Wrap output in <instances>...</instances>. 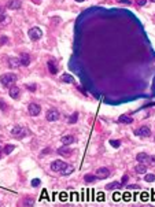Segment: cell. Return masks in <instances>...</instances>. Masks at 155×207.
<instances>
[{
	"mask_svg": "<svg viewBox=\"0 0 155 207\" xmlns=\"http://www.w3.org/2000/svg\"><path fill=\"white\" fill-rule=\"evenodd\" d=\"M148 163H150V165H152V166H155V156H150V158H148Z\"/></svg>",
	"mask_w": 155,
	"mask_h": 207,
	"instance_id": "4dcf8cb0",
	"label": "cell"
},
{
	"mask_svg": "<svg viewBox=\"0 0 155 207\" xmlns=\"http://www.w3.org/2000/svg\"><path fill=\"white\" fill-rule=\"evenodd\" d=\"M29 37H30V40H33V41L40 40L41 37H43V32H41L40 27H32V29L29 30Z\"/></svg>",
	"mask_w": 155,
	"mask_h": 207,
	"instance_id": "277c9868",
	"label": "cell"
},
{
	"mask_svg": "<svg viewBox=\"0 0 155 207\" xmlns=\"http://www.w3.org/2000/svg\"><path fill=\"white\" fill-rule=\"evenodd\" d=\"M139 188H140V187L136 185V184H135V185H128V189H139Z\"/></svg>",
	"mask_w": 155,
	"mask_h": 207,
	"instance_id": "836d02e7",
	"label": "cell"
},
{
	"mask_svg": "<svg viewBox=\"0 0 155 207\" xmlns=\"http://www.w3.org/2000/svg\"><path fill=\"white\" fill-rule=\"evenodd\" d=\"M110 169H107V167H99L97 170H96V174L95 176L97 177V180H105V178H107V177L110 176Z\"/></svg>",
	"mask_w": 155,
	"mask_h": 207,
	"instance_id": "5b68a950",
	"label": "cell"
},
{
	"mask_svg": "<svg viewBox=\"0 0 155 207\" xmlns=\"http://www.w3.org/2000/svg\"><path fill=\"white\" fill-rule=\"evenodd\" d=\"M147 207H152V206H147Z\"/></svg>",
	"mask_w": 155,
	"mask_h": 207,
	"instance_id": "7bdbcfd3",
	"label": "cell"
},
{
	"mask_svg": "<svg viewBox=\"0 0 155 207\" xmlns=\"http://www.w3.org/2000/svg\"><path fill=\"white\" fill-rule=\"evenodd\" d=\"M21 6H22L21 0H7V3H6V7L8 10H18Z\"/></svg>",
	"mask_w": 155,
	"mask_h": 207,
	"instance_id": "9c48e42d",
	"label": "cell"
},
{
	"mask_svg": "<svg viewBox=\"0 0 155 207\" xmlns=\"http://www.w3.org/2000/svg\"><path fill=\"white\" fill-rule=\"evenodd\" d=\"M144 181H147V182L155 181V174H146V176H144Z\"/></svg>",
	"mask_w": 155,
	"mask_h": 207,
	"instance_id": "484cf974",
	"label": "cell"
},
{
	"mask_svg": "<svg viewBox=\"0 0 155 207\" xmlns=\"http://www.w3.org/2000/svg\"><path fill=\"white\" fill-rule=\"evenodd\" d=\"M122 185H121V182H118V181H114V182H110V184L106 185V189H117V188H121Z\"/></svg>",
	"mask_w": 155,
	"mask_h": 207,
	"instance_id": "7402d4cb",
	"label": "cell"
},
{
	"mask_svg": "<svg viewBox=\"0 0 155 207\" xmlns=\"http://www.w3.org/2000/svg\"><path fill=\"white\" fill-rule=\"evenodd\" d=\"M135 170H136V173H139V174H144L147 171V166L144 163H139V165L135 166Z\"/></svg>",
	"mask_w": 155,
	"mask_h": 207,
	"instance_id": "d6986e66",
	"label": "cell"
},
{
	"mask_svg": "<svg viewBox=\"0 0 155 207\" xmlns=\"http://www.w3.org/2000/svg\"><path fill=\"white\" fill-rule=\"evenodd\" d=\"M126 181H128V176L125 174V176L122 177V181H121V185H125V184H126Z\"/></svg>",
	"mask_w": 155,
	"mask_h": 207,
	"instance_id": "d6a6232c",
	"label": "cell"
},
{
	"mask_svg": "<svg viewBox=\"0 0 155 207\" xmlns=\"http://www.w3.org/2000/svg\"><path fill=\"white\" fill-rule=\"evenodd\" d=\"M0 108H1V110H6V103L3 100H0Z\"/></svg>",
	"mask_w": 155,
	"mask_h": 207,
	"instance_id": "e575fe53",
	"label": "cell"
},
{
	"mask_svg": "<svg viewBox=\"0 0 155 207\" xmlns=\"http://www.w3.org/2000/svg\"><path fill=\"white\" fill-rule=\"evenodd\" d=\"M135 3H136L137 6H140V7H143V6L147 4V0H135Z\"/></svg>",
	"mask_w": 155,
	"mask_h": 207,
	"instance_id": "83f0119b",
	"label": "cell"
},
{
	"mask_svg": "<svg viewBox=\"0 0 155 207\" xmlns=\"http://www.w3.org/2000/svg\"><path fill=\"white\" fill-rule=\"evenodd\" d=\"M76 1H78V3H81V1H85V0H76Z\"/></svg>",
	"mask_w": 155,
	"mask_h": 207,
	"instance_id": "ab89813d",
	"label": "cell"
},
{
	"mask_svg": "<svg viewBox=\"0 0 155 207\" xmlns=\"http://www.w3.org/2000/svg\"><path fill=\"white\" fill-rule=\"evenodd\" d=\"M67 166L65 162H62V161H54V162L51 163V170L52 171H62L65 169V167Z\"/></svg>",
	"mask_w": 155,
	"mask_h": 207,
	"instance_id": "52a82bcc",
	"label": "cell"
},
{
	"mask_svg": "<svg viewBox=\"0 0 155 207\" xmlns=\"http://www.w3.org/2000/svg\"><path fill=\"white\" fill-rule=\"evenodd\" d=\"M148 155H147L146 152H139L136 155V159H137V162L139 163H144V165H146V163H148Z\"/></svg>",
	"mask_w": 155,
	"mask_h": 207,
	"instance_id": "7c38bea8",
	"label": "cell"
},
{
	"mask_svg": "<svg viewBox=\"0 0 155 207\" xmlns=\"http://www.w3.org/2000/svg\"><path fill=\"white\" fill-rule=\"evenodd\" d=\"M77 118H78V114H77V113H74V114H73V117L70 118V119H69V121L72 122V123H74V122L77 121Z\"/></svg>",
	"mask_w": 155,
	"mask_h": 207,
	"instance_id": "f1b7e54d",
	"label": "cell"
},
{
	"mask_svg": "<svg viewBox=\"0 0 155 207\" xmlns=\"http://www.w3.org/2000/svg\"><path fill=\"white\" fill-rule=\"evenodd\" d=\"M19 93H21V89H19L18 86H11L10 88V96L13 98V99H18L19 98Z\"/></svg>",
	"mask_w": 155,
	"mask_h": 207,
	"instance_id": "4fadbf2b",
	"label": "cell"
},
{
	"mask_svg": "<svg viewBox=\"0 0 155 207\" xmlns=\"http://www.w3.org/2000/svg\"><path fill=\"white\" fill-rule=\"evenodd\" d=\"M110 144L113 145V147H115V148H118L119 145H121V143H119L118 140H110Z\"/></svg>",
	"mask_w": 155,
	"mask_h": 207,
	"instance_id": "4316f807",
	"label": "cell"
},
{
	"mask_svg": "<svg viewBox=\"0 0 155 207\" xmlns=\"http://www.w3.org/2000/svg\"><path fill=\"white\" fill-rule=\"evenodd\" d=\"M8 66L11 69H17L21 66V60H19V58H10L8 59Z\"/></svg>",
	"mask_w": 155,
	"mask_h": 207,
	"instance_id": "5bb4252c",
	"label": "cell"
},
{
	"mask_svg": "<svg viewBox=\"0 0 155 207\" xmlns=\"http://www.w3.org/2000/svg\"><path fill=\"white\" fill-rule=\"evenodd\" d=\"M60 81L66 82V84H72V82H74V78H73V76H70V74H63V76L60 77Z\"/></svg>",
	"mask_w": 155,
	"mask_h": 207,
	"instance_id": "ffe728a7",
	"label": "cell"
},
{
	"mask_svg": "<svg viewBox=\"0 0 155 207\" xmlns=\"http://www.w3.org/2000/svg\"><path fill=\"white\" fill-rule=\"evenodd\" d=\"M150 1H152V3H155V0H150Z\"/></svg>",
	"mask_w": 155,
	"mask_h": 207,
	"instance_id": "b9f144b4",
	"label": "cell"
},
{
	"mask_svg": "<svg viewBox=\"0 0 155 207\" xmlns=\"http://www.w3.org/2000/svg\"><path fill=\"white\" fill-rule=\"evenodd\" d=\"M19 60H21V66H29L30 65V56H29V54H21V56H19Z\"/></svg>",
	"mask_w": 155,
	"mask_h": 207,
	"instance_id": "30bf717a",
	"label": "cell"
},
{
	"mask_svg": "<svg viewBox=\"0 0 155 207\" xmlns=\"http://www.w3.org/2000/svg\"><path fill=\"white\" fill-rule=\"evenodd\" d=\"M47 66H48V70H50L51 74H56L58 73V67H56V65L54 63V60H48Z\"/></svg>",
	"mask_w": 155,
	"mask_h": 207,
	"instance_id": "ac0fdd59",
	"label": "cell"
},
{
	"mask_svg": "<svg viewBox=\"0 0 155 207\" xmlns=\"http://www.w3.org/2000/svg\"><path fill=\"white\" fill-rule=\"evenodd\" d=\"M60 117V114L59 111L56 110V108H51V110H48L46 114V118H47V121H50V122H55V121H58Z\"/></svg>",
	"mask_w": 155,
	"mask_h": 207,
	"instance_id": "3957f363",
	"label": "cell"
},
{
	"mask_svg": "<svg viewBox=\"0 0 155 207\" xmlns=\"http://www.w3.org/2000/svg\"><path fill=\"white\" fill-rule=\"evenodd\" d=\"M22 206L23 207H33V206H34V199L30 198V196L23 198L22 199Z\"/></svg>",
	"mask_w": 155,
	"mask_h": 207,
	"instance_id": "9a60e30c",
	"label": "cell"
},
{
	"mask_svg": "<svg viewBox=\"0 0 155 207\" xmlns=\"http://www.w3.org/2000/svg\"><path fill=\"white\" fill-rule=\"evenodd\" d=\"M147 198H148V196H147V194H143V195H142V199H143V200H144V199H147Z\"/></svg>",
	"mask_w": 155,
	"mask_h": 207,
	"instance_id": "74e56055",
	"label": "cell"
},
{
	"mask_svg": "<svg viewBox=\"0 0 155 207\" xmlns=\"http://www.w3.org/2000/svg\"><path fill=\"white\" fill-rule=\"evenodd\" d=\"M118 122L119 123H132L133 122V118L130 117V115H121V117L118 118Z\"/></svg>",
	"mask_w": 155,
	"mask_h": 207,
	"instance_id": "e0dca14e",
	"label": "cell"
},
{
	"mask_svg": "<svg viewBox=\"0 0 155 207\" xmlns=\"http://www.w3.org/2000/svg\"><path fill=\"white\" fill-rule=\"evenodd\" d=\"M1 13H3V8H1V7H0V14H1Z\"/></svg>",
	"mask_w": 155,
	"mask_h": 207,
	"instance_id": "60d3db41",
	"label": "cell"
},
{
	"mask_svg": "<svg viewBox=\"0 0 155 207\" xmlns=\"http://www.w3.org/2000/svg\"><path fill=\"white\" fill-rule=\"evenodd\" d=\"M27 111H29V114L32 115V117H36V115H39L41 111L40 106L37 103H30L29 106H27Z\"/></svg>",
	"mask_w": 155,
	"mask_h": 207,
	"instance_id": "8992f818",
	"label": "cell"
},
{
	"mask_svg": "<svg viewBox=\"0 0 155 207\" xmlns=\"http://www.w3.org/2000/svg\"><path fill=\"white\" fill-rule=\"evenodd\" d=\"M17 80H18V77H17V74H14V73H7V74H3V76L0 77V82L6 88H11Z\"/></svg>",
	"mask_w": 155,
	"mask_h": 207,
	"instance_id": "6da1fadb",
	"label": "cell"
},
{
	"mask_svg": "<svg viewBox=\"0 0 155 207\" xmlns=\"http://www.w3.org/2000/svg\"><path fill=\"white\" fill-rule=\"evenodd\" d=\"M11 135H13L15 139H22V137L26 136V129L21 125H15L13 129H11Z\"/></svg>",
	"mask_w": 155,
	"mask_h": 207,
	"instance_id": "7a4b0ae2",
	"label": "cell"
},
{
	"mask_svg": "<svg viewBox=\"0 0 155 207\" xmlns=\"http://www.w3.org/2000/svg\"><path fill=\"white\" fill-rule=\"evenodd\" d=\"M6 43H7V37H6V36L0 37V44L3 45V44H6Z\"/></svg>",
	"mask_w": 155,
	"mask_h": 207,
	"instance_id": "1f68e13d",
	"label": "cell"
},
{
	"mask_svg": "<svg viewBox=\"0 0 155 207\" xmlns=\"http://www.w3.org/2000/svg\"><path fill=\"white\" fill-rule=\"evenodd\" d=\"M1 152H3V149H1V147H0V156H1Z\"/></svg>",
	"mask_w": 155,
	"mask_h": 207,
	"instance_id": "f35d334b",
	"label": "cell"
},
{
	"mask_svg": "<svg viewBox=\"0 0 155 207\" xmlns=\"http://www.w3.org/2000/svg\"><path fill=\"white\" fill-rule=\"evenodd\" d=\"M84 180L87 181V182H93L95 180H97V177L92 176V174H85V176H84Z\"/></svg>",
	"mask_w": 155,
	"mask_h": 207,
	"instance_id": "d4e9b609",
	"label": "cell"
},
{
	"mask_svg": "<svg viewBox=\"0 0 155 207\" xmlns=\"http://www.w3.org/2000/svg\"><path fill=\"white\" fill-rule=\"evenodd\" d=\"M135 135L140 136V137H150L151 136V129L148 126H142V128H139L136 132H135Z\"/></svg>",
	"mask_w": 155,
	"mask_h": 207,
	"instance_id": "ba28073f",
	"label": "cell"
},
{
	"mask_svg": "<svg viewBox=\"0 0 155 207\" xmlns=\"http://www.w3.org/2000/svg\"><path fill=\"white\" fill-rule=\"evenodd\" d=\"M0 22L3 23V25H6V23H10V17L7 15V14L1 13V14H0Z\"/></svg>",
	"mask_w": 155,
	"mask_h": 207,
	"instance_id": "603a6c76",
	"label": "cell"
},
{
	"mask_svg": "<svg viewBox=\"0 0 155 207\" xmlns=\"http://www.w3.org/2000/svg\"><path fill=\"white\" fill-rule=\"evenodd\" d=\"M40 185V180L39 178H34V180L32 181V187H39Z\"/></svg>",
	"mask_w": 155,
	"mask_h": 207,
	"instance_id": "f546056e",
	"label": "cell"
},
{
	"mask_svg": "<svg viewBox=\"0 0 155 207\" xmlns=\"http://www.w3.org/2000/svg\"><path fill=\"white\" fill-rule=\"evenodd\" d=\"M14 148H15V147H14V145H11V144H7L4 147V148H3V152L6 154V155H8V154H11L14 151Z\"/></svg>",
	"mask_w": 155,
	"mask_h": 207,
	"instance_id": "cb8c5ba5",
	"label": "cell"
},
{
	"mask_svg": "<svg viewBox=\"0 0 155 207\" xmlns=\"http://www.w3.org/2000/svg\"><path fill=\"white\" fill-rule=\"evenodd\" d=\"M119 3H123V4H130L129 0H119Z\"/></svg>",
	"mask_w": 155,
	"mask_h": 207,
	"instance_id": "d590c367",
	"label": "cell"
},
{
	"mask_svg": "<svg viewBox=\"0 0 155 207\" xmlns=\"http://www.w3.org/2000/svg\"><path fill=\"white\" fill-rule=\"evenodd\" d=\"M26 86H27V88H29L30 91H34V89H36V85H26Z\"/></svg>",
	"mask_w": 155,
	"mask_h": 207,
	"instance_id": "8d00e7d4",
	"label": "cell"
},
{
	"mask_svg": "<svg viewBox=\"0 0 155 207\" xmlns=\"http://www.w3.org/2000/svg\"><path fill=\"white\" fill-rule=\"evenodd\" d=\"M73 170H74V167L72 166V165H67L63 170L60 171V174H62V176H69V174H72V173H73Z\"/></svg>",
	"mask_w": 155,
	"mask_h": 207,
	"instance_id": "44dd1931",
	"label": "cell"
},
{
	"mask_svg": "<svg viewBox=\"0 0 155 207\" xmlns=\"http://www.w3.org/2000/svg\"><path fill=\"white\" fill-rule=\"evenodd\" d=\"M56 152L59 154V155H62V156H69V155H72V149L69 148L67 145H63V147L56 149Z\"/></svg>",
	"mask_w": 155,
	"mask_h": 207,
	"instance_id": "8fae6325",
	"label": "cell"
},
{
	"mask_svg": "<svg viewBox=\"0 0 155 207\" xmlns=\"http://www.w3.org/2000/svg\"><path fill=\"white\" fill-rule=\"evenodd\" d=\"M62 143H63V145H70V144H73L74 143V137L72 135H66L62 137Z\"/></svg>",
	"mask_w": 155,
	"mask_h": 207,
	"instance_id": "2e32d148",
	"label": "cell"
}]
</instances>
